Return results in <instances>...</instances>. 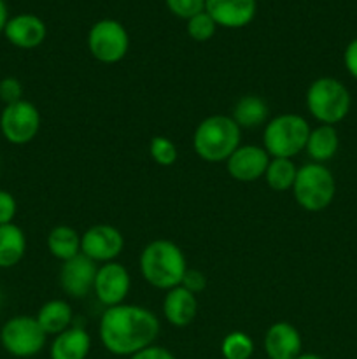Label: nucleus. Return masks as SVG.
<instances>
[{"instance_id":"1","label":"nucleus","mask_w":357,"mask_h":359,"mask_svg":"<svg viewBox=\"0 0 357 359\" xmlns=\"http://www.w3.org/2000/svg\"><path fill=\"white\" fill-rule=\"evenodd\" d=\"M100 340L115 356H133L154 346L160 335V319L140 305L108 307L100 319Z\"/></svg>"},{"instance_id":"2","label":"nucleus","mask_w":357,"mask_h":359,"mask_svg":"<svg viewBox=\"0 0 357 359\" xmlns=\"http://www.w3.org/2000/svg\"><path fill=\"white\" fill-rule=\"evenodd\" d=\"M188 270V262L175 242L158 238L149 242L140 255V272L156 290H174L181 286L182 277Z\"/></svg>"},{"instance_id":"3","label":"nucleus","mask_w":357,"mask_h":359,"mask_svg":"<svg viewBox=\"0 0 357 359\" xmlns=\"http://www.w3.org/2000/svg\"><path fill=\"white\" fill-rule=\"evenodd\" d=\"M241 128L231 116L214 114L203 119L192 135V147L209 163L226 161L240 147Z\"/></svg>"},{"instance_id":"4","label":"nucleus","mask_w":357,"mask_h":359,"mask_svg":"<svg viewBox=\"0 0 357 359\" xmlns=\"http://www.w3.org/2000/svg\"><path fill=\"white\" fill-rule=\"evenodd\" d=\"M310 125L300 114H280L268 121L262 133V147L270 158H289L304 151L310 137Z\"/></svg>"},{"instance_id":"5","label":"nucleus","mask_w":357,"mask_h":359,"mask_svg":"<svg viewBox=\"0 0 357 359\" xmlns=\"http://www.w3.org/2000/svg\"><path fill=\"white\" fill-rule=\"evenodd\" d=\"M350 93L335 77H318L307 91V107L321 125H336L350 111Z\"/></svg>"},{"instance_id":"6","label":"nucleus","mask_w":357,"mask_h":359,"mask_svg":"<svg viewBox=\"0 0 357 359\" xmlns=\"http://www.w3.org/2000/svg\"><path fill=\"white\" fill-rule=\"evenodd\" d=\"M293 193L301 209L308 212H321L328 209L335 198V177L322 163H307L298 168Z\"/></svg>"},{"instance_id":"7","label":"nucleus","mask_w":357,"mask_h":359,"mask_svg":"<svg viewBox=\"0 0 357 359\" xmlns=\"http://www.w3.org/2000/svg\"><path fill=\"white\" fill-rule=\"evenodd\" d=\"M44 330L31 316H14L0 330V344L14 358H31L46 346Z\"/></svg>"},{"instance_id":"8","label":"nucleus","mask_w":357,"mask_h":359,"mask_svg":"<svg viewBox=\"0 0 357 359\" xmlns=\"http://www.w3.org/2000/svg\"><path fill=\"white\" fill-rule=\"evenodd\" d=\"M130 48V35L118 20L97 21L88 32V49L100 63H118L126 56Z\"/></svg>"},{"instance_id":"9","label":"nucleus","mask_w":357,"mask_h":359,"mask_svg":"<svg viewBox=\"0 0 357 359\" xmlns=\"http://www.w3.org/2000/svg\"><path fill=\"white\" fill-rule=\"evenodd\" d=\"M41 130V112L31 102L20 100L6 105L0 114V132L7 142L24 146L37 137Z\"/></svg>"},{"instance_id":"10","label":"nucleus","mask_w":357,"mask_h":359,"mask_svg":"<svg viewBox=\"0 0 357 359\" xmlns=\"http://www.w3.org/2000/svg\"><path fill=\"white\" fill-rule=\"evenodd\" d=\"M125 249V237L111 224H93L80 235V252L94 263L114 262Z\"/></svg>"},{"instance_id":"11","label":"nucleus","mask_w":357,"mask_h":359,"mask_svg":"<svg viewBox=\"0 0 357 359\" xmlns=\"http://www.w3.org/2000/svg\"><path fill=\"white\" fill-rule=\"evenodd\" d=\"M130 286H132V279H130L128 270L121 263L108 262L98 266L93 291L98 302L107 309L121 305L128 297Z\"/></svg>"},{"instance_id":"12","label":"nucleus","mask_w":357,"mask_h":359,"mask_svg":"<svg viewBox=\"0 0 357 359\" xmlns=\"http://www.w3.org/2000/svg\"><path fill=\"white\" fill-rule=\"evenodd\" d=\"M97 270V263L80 252L76 258L63 262L59 269V286L69 297L84 298L93 290Z\"/></svg>"},{"instance_id":"13","label":"nucleus","mask_w":357,"mask_h":359,"mask_svg":"<svg viewBox=\"0 0 357 359\" xmlns=\"http://www.w3.org/2000/svg\"><path fill=\"white\" fill-rule=\"evenodd\" d=\"M270 154L261 146H240L226 160L227 174L240 182H254L265 177Z\"/></svg>"},{"instance_id":"14","label":"nucleus","mask_w":357,"mask_h":359,"mask_svg":"<svg viewBox=\"0 0 357 359\" xmlns=\"http://www.w3.org/2000/svg\"><path fill=\"white\" fill-rule=\"evenodd\" d=\"M255 0H205V11L217 27L244 28L254 20Z\"/></svg>"},{"instance_id":"15","label":"nucleus","mask_w":357,"mask_h":359,"mask_svg":"<svg viewBox=\"0 0 357 359\" xmlns=\"http://www.w3.org/2000/svg\"><path fill=\"white\" fill-rule=\"evenodd\" d=\"M4 35L16 48L34 49L46 41L48 28L44 21L35 14H18L9 18L4 28Z\"/></svg>"},{"instance_id":"16","label":"nucleus","mask_w":357,"mask_h":359,"mask_svg":"<svg viewBox=\"0 0 357 359\" xmlns=\"http://www.w3.org/2000/svg\"><path fill=\"white\" fill-rule=\"evenodd\" d=\"M303 349L300 332L290 323L279 321L265 335V351L270 359H296Z\"/></svg>"},{"instance_id":"17","label":"nucleus","mask_w":357,"mask_h":359,"mask_svg":"<svg viewBox=\"0 0 357 359\" xmlns=\"http://www.w3.org/2000/svg\"><path fill=\"white\" fill-rule=\"evenodd\" d=\"M163 314L172 326L186 328V326H189L195 321L196 314H198L196 294L189 293L182 286L168 290L163 300Z\"/></svg>"},{"instance_id":"18","label":"nucleus","mask_w":357,"mask_h":359,"mask_svg":"<svg viewBox=\"0 0 357 359\" xmlns=\"http://www.w3.org/2000/svg\"><path fill=\"white\" fill-rule=\"evenodd\" d=\"M91 349V337L84 328L65 330L55 337L49 356L51 359H86Z\"/></svg>"},{"instance_id":"19","label":"nucleus","mask_w":357,"mask_h":359,"mask_svg":"<svg viewBox=\"0 0 357 359\" xmlns=\"http://www.w3.org/2000/svg\"><path fill=\"white\" fill-rule=\"evenodd\" d=\"M35 319L38 321L46 335H59L70 328L74 319V312L70 305L63 300H49L38 309Z\"/></svg>"},{"instance_id":"20","label":"nucleus","mask_w":357,"mask_h":359,"mask_svg":"<svg viewBox=\"0 0 357 359\" xmlns=\"http://www.w3.org/2000/svg\"><path fill=\"white\" fill-rule=\"evenodd\" d=\"M27 251V237L18 224L0 226V269H13L23 259Z\"/></svg>"},{"instance_id":"21","label":"nucleus","mask_w":357,"mask_h":359,"mask_svg":"<svg viewBox=\"0 0 357 359\" xmlns=\"http://www.w3.org/2000/svg\"><path fill=\"white\" fill-rule=\"evenodd\" d=\"M340 146L338 132L331 125H318L317 128L310 130V137L307 142L308 156L314 160V163H324L329 161L336 154Z\"/></svg>"},{"instance_id":"22","label":"nucleus","mask_w":357,"mask_h":359,"mask_svg":"<svg viewBox=\"0 0 357 359\" xmlns=\"http://www.w3.org/2000/svg\"><path fill=\"white\" fill-rule=\"evenodd\" d=\"M268 104L261 97L245 95L234 104L231 118L240 128H258L268 119Z\"/></svg>"},{"instance_id":"23","label":"nucleus","mask_w":357,"mask_h":359,"mask_svg":"<svg viewBox=\"0 0 357 359\" xmlns=\"http://www.w3.org/2000/svg\"><path fill=\"white\" fill-rule=\"evenodd\" d=\"M48 249L59 262H69L80 255V235L66 224H58L48 235Z\"/></svg>"},{"instance_id":"24","label":"nucleus","mask_w":357,"mask_h":359,"mask_svg":"<svg viewBox=\"0 0 357 359\" xmlns=\"http://www.w3.org/2000/svg\"><path fill=\"white\" fill-rule=\"evenodd\" d=\"M298 167L289 158H272L266 168L265 179L273 191H287L293 189L296 181Z\"/></svg>"},{"instance_id":"25","label":"nucleus","mask_w":357,"mask_h":359,"mask_svg":"<svg viewBox=\"0 0 357 359\" xmlns=\"http://www.w3.org/2000/svg\"><path fill=\"white\" fill-rule=\"evenodd\" d=\"M224 359H251L254 354V342L244 332H231L220 344Z\"/></svg>"},{"instance_id":"26","label":"nucleus","mask_w":357,"mask_h":359,"mask_svg":"<svg viewBox=\"0 0 357 359\" xmlns=\"http://www.w3.org/2000/svg\"><path fill=\"white\" fill-rule=\"evenodd\" d=\"M216 30L217 23L212 20V16H210L206 11L196 14V16H192L191 20H188V23H186V32H188L189 37L196 42L210 41V39L216 35Z\"/></svg>"},{"instance_id":"27","label":"nucleus","mask_w":357,"mask_h":359,"mask_svg":"<svg viewBox=\"0 0 357 359\" xmlns=\"http://www.w3.org/2000/svg\"><path fill=\"white\" fill-rule=\"evenodd\" d=\"M149 154L158 165H161V167H172L178 158L175 144L172 142L170 139L161 135H156L153 140H150Z\"/></svg>"},{"instance_id":"28","label":"nucleus","mask_w":357,"mask_h":359,"mask_svg":"<svg viewBox=\"0 0 357 359\" xmlns=\"http://www.w3.org/2000/svg\"><path fill=\"white\" fill-rule=\"evenodd\" d=\"M164 4L174 16L186 21L205 11V0H164Z\"/></svg>"},{"instance_id":"29","label":"nucleus","mask_w":357,"mask_h":359,"mask_svg":"<svg viewBox=\"0 0 357 359\" xmlns=\"http://www.w3.org/2000/svg\"><path fill=\"white\" fill-rule=\"evenodd\" d=\"M0 100L6 105L23 100V86L16 77H4L0 81Z\"/></svg>"},{"instance_id":"30","label":"nucleus","mask_w":357,"mask_h":359,"mask_svg":"<svg viewBox=\"0 0 357 359\" xmlns=\"http://www.w3.org/2000/svg\"><path fill=\"white\" fill-rule=\"evenodd\" d=\"M18 212L16 198L6 189H0V226L13 223Z\"/></svg>"},{"instance_id":"31","label":"nucleus","mask_w":357,"mask_h":359,"mask_svg":"<svg viewBox=\"0 0 357 359\" xmlns=\"http://www.w3.org/2000/svg\"><path fill=\"white\" fill-rule=\"evenodd\" d=\"M182 287H186V290L189 291V293L192 294H198L202 293L203 290L206 287V277L205 273L200 272V270H186L184 277H182V283H181Z\"/></svg>"},{"instance_id":"32","label":"nucleus","mask_w":357,"mask_h":359,"mask_svg":"<svg viewBox=\"0 0 357 359\" xmlns=\"http://www.w3.org/2000/svg\"><path fill=\"white\" fill-rule=\"evenodd\" d=\"M130 359H175L174 354L168 349L160 346H150L147 349H142L140 353L130 356Z\"/></svg>"},{"instance_id":"33","label":"nucleus","mask_w":357,"mask_h":359,"mask_svg":"<svg viewBox=\"0 0 357 359\" xmlns=\"http://www.w3.org/2000/svg\"><path fill=\"white\" fill-rule=\"evenodd\" d=\"M343 62H345V67L350 76L354 79H357V39L349 42V46L345 49V55H343Z\"/></svg>"},{"instance_id":"34","label":"nucleus","mask_w":357,"mask_h":359,"mask_svg":"<svg viewBox=\"0 0 357 359\" xmlns=\"http://www.w3.org/2000/svg\"><path fill=\"white\" fill-rule=\"evenodd\" d=\"M7 21H9V13H7V6L4 0H0V32H4Z\"/></svg>"},{"instance_id":"35","label":"nucleus","mask_w":357,"mask_h":359,"mask_svg":"<svg viewBox=\"0 0 357 359\" xmlns=\"http://www.w3.org/2000/svg\"><path fill=\"white\" fill-rule=\"evenodd\" d=\"M296 359H324L321 356H317V354H312V353H307V354H300Z\"/></svg>"}]
</instances>
